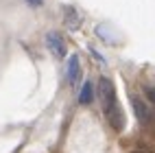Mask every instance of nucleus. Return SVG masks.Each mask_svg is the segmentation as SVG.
<instances>
[{"instance_id": "nucleus-1", "label": "nucleus", "mask_w": 155, "mask_h": 153, "mask_svg": "<svg viewBox=\"0 0 155 153\" xmlns=\"http://www.w3.org/2000/svg\"><path fill=\"white\" fill-rule=\"evenodd\" d=\"M98 96L103 103V114H105L109 127H114L116 131H122L125 127V114H122V107L116 98V88H114L109 77H101L98 79Z\"/></svg>"}, {"instance_id": "nucleus-2", "label": "nucleus", "mask_w": 155, "mask_h": 153, "mask_svg": "<svg viewBox=\"0 0 155 153\" xmlns=\"http://www.w3.org/2000/svg\"><path fill=\"white\" fill-rule=\"evenodd\" d=\"M46 48L50 50V55H53V57L64 59L66 57V39H64V35L57 33V31L46 33Z\"/></svg>"}, {"instance_id": "nucleus-3", "label": "nucleus", "mask_w": 155, "mask_h": 153, "mask_svg": "<svg viewBox=\"0 0 155 153\" xmlns=\"http://www.w3.org/2000/svg\"><path fill=\"white\" fill-rule=\"evenodd\" d=\"M66 77H68V83H70V85H77V83H79V77H81V61H79L77 55H70V57H68Z\"/></svg>"}, {"instance_id": "nucleus-4", "label": "nucleus", "mask_w": 155, "mask_h": 153, "mask_svg": "<svg viewBox=\"0 0 155 153\" xmlns=\"http://www.w3.org/2000/svg\"><path fill=\"white\" fill-rule=\"evenodd\" d=\"M131 107H133V111H136V116H138L140 122H149L151 120V111H149L147 103H144L140 96H131Z\"/></svg>"}, {"instance_id": "nucleus-5", "label": "nucleus", "mask_w": 155, "mask_h": 153, "mask_svg": "<svg viewBox=\"0 0 155 153\" xmlns=\"http://www.w3.org/2000/svg\"><path fill=\"white\" fill-rule=\"evenodd\" d=\"M94 94H96V90H94V85H92V81L87 79L83 83V88H81V92H79V103L81 105H90L92 101H94Z\"/></svg>"}, {"instance_id": "nucleus-6", "label": "nucleus", "mask_w": 155, "mask_h": 153, "mask_svg": "<svg viewBox=\"0 0 155 153\" xmlns=\"http://www.w3.org/2000/svg\"><path fill=\"white\" fill-rule=\"evenodd\" d=\"M66 26L70 31H79L81 28V15L77 13L74 7H66Z\"/></svg>"}, {"instance_id": "nucleus-7", "label": "nucleus", "mask_w": 155, "mask_h": 153, "mask_svg": "<svg viewBox=\"0 0 155 153\" xmlns=\"http://www.w3.org/2000/svg\"><path fill=\"white\" fill-rule=\"evenodd\" d=\"M87 50H90V53H92V55H94V57H96V59L101 61V64H107V61H105V57H103V55L98 53V50H96V48H92V46H90Z\"/></svg>"}, {"instance_id": "nucleus-8", "label": "nucleus", "mask_w": 155, "mask_h": 153, "mask_svg": "<svg viewBox=\"0 0 155 153\" xmlns=\"http://www.w3.org/2000/svg\"><path fill=\"white\" fill-rule=\"evenodd\" d=\"M144 92H147V96L153 101V103H155V85H149L147 90H144Z\"/></svg>"}, {"instance_id": "nucleus-9", "label": "nucleus", "mask_w": 155, "mask_h": 153, "mask_svg": "<svg viewBox=\"0 0 155 153\" xmlns=\"http://www.w3.org/2000/svg\"><path fill=\"white\" fill-rule=\"evenodd\" d=\"M26 2H28L31 7H39V5H42V2H44V0H26Z\"/></svg>"}]
</instances>
